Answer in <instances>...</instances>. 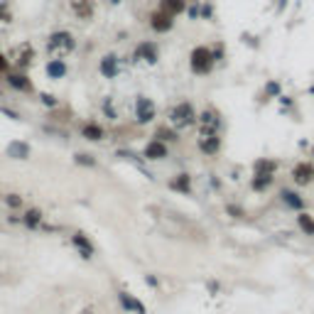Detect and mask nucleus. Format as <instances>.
I'll return each mask as SVG.
<instances>
[{"instance_id":"obj_40","label":"nucleus","mask_w":314,"mask_h":314,"mask_svg":"<svg viewBox=\"0 0 314 314\" xmlns=\"http://www.w3.org/2000/svg\"><path fill=\"white\" fill-rule=\"evenodd\" d=\"M79 314H93V307H84V309H81Z\"/></svg>"},{"instance_id":"obj_24","label":"nucleus","mask_w":314,"mask_h":314,"mask_svg":"<svg viewBox=\"0 0 314 314\" xmlns=\"http://www.w3.org/2000/svg\"><path fill=\"white\" fill-rule=\"evenodd\" d=\"M273 184H275V174H258V172H253V177H250V189L256 194H265Z\"/></svg>"},{"instance_id":"obj_34","label":"nucleus","mask_w":314,"mask_h":314,"mask_svg":"<svg viewBox=\"0 0 314 314\" xmlns=\"http://www.w3.org/2000/svg\"><path fill=\"white\" fill-rule=\"evenodd\" d=\"M13 20V13L8 10V3H0V22H10Z\"/></svg>"},{"instance_id":"obj_20","label":"nucleus","mask_w":314,"mask_h":314,"mask_svg":"<svg viewBox=\"0 0 314 314\" xmlns=\"http://www.w3.org/2000/svg\"><path fill=\"white\" fill-rule=\"evenodd\" d=\"M79 133H81V138L89 140V143H103V140H106V128H103L98 120H84Z\"/></svg>"},{"instance_id":"obj_10","label":"nucleus","mask_w":314,"mask_h":314,"mask_svg":"<svg viewBox=\"0 0 314 314\" xmlns=\"http://www.w3.org/2000/svg\"><path fill=\"white\" fill-rule=\"evenodd\" d=\"M290 177H292L295 186L314 184V162L312 160H299V162H295L292 169H290Z\"/></svg>"},{"instance_id":"obj_36","label":"nucleus","mask_w":314,"mask_h":314,"mask_svg":"<svg viewBox=\"0 0 314 314\" xmlns=\"http://www.w3.org/2000/svg\"><path fill=\"white\" fill-rule=\"evenodd\" d=\"M202 18L204 20H214V5H211V3H204L202 5Z\"/></svg>"},{"instance_id":"obj_38","label":"nucleus","mask_w":314,"mask_h":314,"mask_svg":"<svg viewBox=\"0 0 314 314\" xmlns=\"http://www.w3.org/2000/svg\"><path fill=\"white\" fill-rule=\"evenodd\" d=\"M0 113H3V115H8L10 120H20V113L15 111V108H8V106H0Z\"/></svg>"},{"instance_id":"obj_12","label":"nucleus","mask_w":314,"mask_h":314,"mask_svg":"<svg viewBox=\"0 0 314 314\" xmlns=\"http://www.w3.org/2000/svg\"><path fill=\"white\" fill-rule=\"evenodd\" d=\"M32 64H35V47H32L30 42H22L18 49L13 52L10 67H13V69H22V72H27Z\"/></svg>"},{"instance_id":"obj_23","label":"nucleus","mask_w":314,"mask_h":314,"mask_svg":"<svg viewBox=\"0 0 314 314\" xmlns=\"http://www.w3.org/2000/svg\"><path fill=\"white\" fill-rule=\"evenodd\" d=\"M186 5H189V0H160L157 10H162V13L172 15V18H179V15L186 13Z\"/></svg>"},{"instance_id":"obj_39","label":"nucleus","mask_w":314,"mask_h":314,"mask_svg":"<svg viewBox=\"0 0 314 314\" xmlns=\"http://www.w3.org/2000/svg\"><path fill=\"white\" fill-rule=\"evenodd\" d=\"M145 285H148V287H160V280L155 275H145Z\"/></svg>"},{"instance_id":"obj_37","label":"nucleus","mask_w":314,"mask_h":314,"mask_svg":"<svg viewBox=\"0 0 314 314\" xmlns=\"http://www.w3.org/2000/svg\"><path fill=\"white\" fill-rule=\"evenodd\" d=\"M211 54H214V59H216V64L223 59V54H226V47L223 44H216V47H211Z\"/></svg>"},{"instance_id":"obj_2","label":"nucleus","mask_w":314,"mask_h":314,"mask_svg":"<svg viewBox=\"0 0 314 314\" xmlns=\"http://www.w3.org/2000/svg\"><path fill=\"white\" fill-rule=\"evenodd\" d=\"M214 69H216V59L211 54V47L197 44L189 52V72L194 76H209Z\"/></svg>"},{"instance_id":"obj_32","label":"nucleus","mask_w":314,"mask_h":314,"mask_svg":"<svg viewBox=\"0 0 314 314\" xmlns=\"http://www.w3.org/2000/svg\"><path fill=\"white\" fill-rule=\"evenodd\" d=\"M115 155H118L120 160H130V162H135V167L143 165V157H140V155H135L133 150H115Z\"/></svg>"},{"instance_id":"obj_35","label":"nucleus","mask_w":314,"mask_h":314,"mask_svg":"<svg viewBox=\"0 0 314 314\" xmlns=\"http://www.w3.org/2000/svg\"><path fill=\"white\" fill-rule=\"evenodd\" d=\"M10 69H13V67H10V56L0 52V74H5V72H10Z\"/></svg>"},{"instance_id":"obj_33","label":"nucleus","mask_w":314,"mask_h":314,"mask_svg":"<svg viewBox=\"0 0 314 314\" xmlns=\"http://www.w3.org/2000/svg\"><path fill=\"white\" fill-rule=\"evenodd\" d=\"M39 103H42L44 108H56V106H59L54 93H39Z\"/></svg>"},{"instance_id":"obj_11","label":"nucleus","mask_w":314,"mask_h":314,"mask_svg":"<svg viewBox=\"0 0 314 314\" xmlns=\"http://www.w3.org/2000/svg\"><path fill=\"white\" fill-rule=\"evenodd\" d=\"M277 199H280V204L285 206V209H290V211H304L307 209V199L297 192V189H292V186H282V189H277Z\"/></svg>"},{"instance_id":"obj_1","label":"nucleus","mask_w":314,"mask_h":314,"mask_svg":"<svg viewBox=\"0 0 314 314\" xmlns=\"http://www.w3.org/2000/svg\"><path fill=\"white\" fill-rule=\"evenodd\" d=\"M197 118H199V111L194 108L192 101H177L169 111H167V123L174 130H189L197 128Z\"/></svg>"},{"instance_id":"obj_30","label":"nucleus","mask_w":314,"mask_h":314,"mask_svg":"<svg viewBox=\"0 0 314 314\" xmlns=\"http://www.w3.org/2000/svg\"><path fill=\"white\" fill-rule=\"evenodd\" d=\"M101 113H103V118H108V120H118V111H115V106H113V98H103V101H101Z\"/></svg>"},{"instance_id":"obj_26","label":"nucleus","mask_w":314,"mask_h":314,"mask_svg":"<svg viewBox=\"0 0 314 314\" xmlns=\"http://www.w3.org/2000/svg\"><path fill=\"white\" fill-rule=\"evenodd\" d=\"M277 169H280V162L273 157H258L253 162V172H258V174H277Z\"/></svg>"},{"instance_id":"obj_6","label":"nucleus","mask_w":314,"mask_h":314,"mask_svg":"<svg viewBox=\"0 0 314 314\" xmlns=\"http://www.w3.org/2000/svg\"><path fill=\"white\" fill-rule=\"evenodd\" d=\"M197 125H199V130H209V133H221L223 125H226V120H223L221 111H219L216 106H206V108H202V111H199Z\"/></svg>"},{"instance_id":"obj_31","label":"nucleus","mask_w":314,"mask_h":314,"mask_svg":"<svg viewBox=\"0 0 314 314\" xmlns=\"http://www.w3.org/2000/svg\"><path fill=\"white\" fill-rule=\"evenodd\" d=\"M263 93H265V101H270V98H277V96L282 93V86H280L277 81H268V84H265V89H263Z\"/></svg>"},{"instance_id":"obj_14","label":"nucleus","mask_w":314,"mask_h":314,"mask_svg":"<svg viewBox=\"0 0 314 314\" xmlns=\"http://www.w3.org/2000/svg\"><path fill=\"white\" fill-rule=\"evenodd\" d=\"M69 243L74 245V250L79 253V258L84 260H93L96 256V245L91 243V238L84 233V231H72V236H69Z\"/></svg>"},{"instance_id":"obj_5","label":"nucleus","mask_w":314,"mask_h":314,"mask_svg":"<svg viewBox=\"0 0 314 314\" xmlns=\"http://www.w3.org/2000/svg\"><path fill=\"white\" fill-rule=\"evenodd\" d=\"M3 81H5V86H8L10 91H15V93H35L32 79H30L27 72H22V69H10V72H5V74H3Z\"/></svg>"},{"instance_id":"obj_42","label":"nucleus","mask_w":314,"mask_h":314,"mask_svg":"<svg viewBox=\"0 0 314 314\" xmlns=\"http://www.w3.org/2000/svg\"><path fill=\"white\" fill-rule=\"evenodd\" d=\"M111 3H113V5H118V3H120V0H111Z\"/></svg>"},{"instance_id":"obj_28","label":"nucleus","mask_w":314,"mask_h":314,"mask_svg":"<svg viewBox=\"0 0 314 314\" xmlns=\"http://www.w3.org/2000/svg\"><path fill=\"white\" fill-rule=\"evenodd\" d=\"M74 165L79 167H89V169H96L98 167V157L96 155H91V152H74Z\"/></svg>"},{"instance_id":"obj_17","label":"nucleus","mask_w":314,"mask_h":314,"mask_svg":"<svg viewBox=\"0 0 314 314\" xmlns=\"http://www.w3.org/2000/svg\"><path fill=\"white\" fill-rule=\"evenodd\" d=\"M115 297H118V304H120V309H123V312H128V314H148V307H145L138 297L133 295V292H128V290H118Z\"/></svg>"},{"instance_id":"obj_22","label":"nucleus","mask_w":314,"mask_h":314,"mask_svg":"<svg viewBox=\"0 0 314 314\" xmlns=\"http://www.w3.org/2000/svg\"><path fill=\"white\" fill-rule=\"evenodd\" d=\"M152 138H155V140H162L167 145H177V143L182 140L179 130H174L169 123H160V125L155 128V133H152Z\"/></svg>"},{"instance_id":"obj_9","label":"nucleus","mask_w":314,"mask_h":314,"mask_svg":"<svg viewBox=\"0 0 314 314\" xmlns=\"http://www.w3.org/2000/svg\"><path fill=\"white\" fill-rule=\"evenodd\" d=\"M133 61H138V64H157L160 61V47H157V42H152V39H143L138 47H135V52H133Z\"/></svg>"},{"instance_id":"obj_4","label":"nucleus","mask_w":314,"mask_h":314,"mask_svg":"<svg viewBox=\"0 0 314 314\" xmlns=\"http://www.w3.org/2000/svg\"><path fill=\"white\" fill-rule=\"evenodd\" d=\"M133 115H135V123L138 125H150L157 120V103L145 96V93H138L135 96V108H133Z\"/></svg>"},{"instance_id":"obj_21","label":"nucleus","mask_w":314,"mask_h":314,"mask_svg":"<svg viewBox=\"0 0 314 314\" xmlns=\"http://www.w3.org/2000/svg\"><path fill=\"white\" fill-rule=\"evenodd\" d=\"M98 72H101V76L103 79H118V74H120V59H118V54H103L101 56V61H98Z\"/></svg>"},{"instance_id":"obj_27","label":"nucleus","mask_w":314,"mask_h":314,"mask_svg":"<svg viewBox=\"0 0 314 314\" xmlns=\"http://www.w3.org/2000/svg\"><path fill=\"white\" fill-rule=\"evenodd\" d=\"M0 202L5 204L10 211H20V209H25V197L18 194V192H8V194H0Z\"/></svg>"},{"instance_id":"obj_19","label":"nucleus","mask_w":314,"mask_h":314,"mask_svg":"<svg viewBox=\"0 0 314 314\" xmlns=\"http://www.w3.org/2000/svg\"><path fill=\"white\" fill-rule=\"evenodd\" d=\"M42 223H44V211H42L39 206H27V209H22V214H20V226H25V228H30V231H37Z\"/></svg>"},{"instance_id":"obj_18","label":"nucleus","mask_w":314,"mask_h":314,"mask_svg":"<svg viewBox=\"0 0 314 314\" xmlns=\"http://www.w3.org/2000/svg\"><path fill=\"white\" fill-rule=\"evenodd\" d=\"M44 74H47V79H52V81H61V79H67V74H69V64L61 56H49L47 64H44Z\"/></svg>"},{"instance_id":"obj_13","label":"nucleus","mask_w":314,"mask_h":314,"mask_svg":"<svg viewBox=\"0 0 314 314\" xmlns=\"http://www.w3.org/2000/svg\"><path fill=\"white\" fill-rule=\"evenodd\" d=\"M167 189L174 192V194H182V197H192L194 194V179L189 172H177L167 179Z\"/></svg>"},{"instance_id":"obj_25","label":"nucleus","mask_w":314,"mask_h":314,"mask_svg":"<svg viewBox=\"0 0 314 314\" xmlns=\"http://www.w3.org/2000/svg\"><path fill=\"white\" fill-rule=\"evenodd\" d=\"M295 223H297V228H299V233H304V236L314 238V216L307 211V209H304V211H297Z\"/></svg>"},{"instance_id":"obj_41","label":"nucleus","mask_w":314,"mask_h":314,"mask_svg":"<svg viewBox=\"0 0 314 314\" xmlns=\"http://www.w3.org/2000/svg\"><path fill=\"white\" fill-rule=\"evenodd\" d=\"M309 155H312V162H314V145H312V152H309Z\"/></svg>"},{"instance_id":"obj_3","label":"nucleus","mask_w":314,"mask_h":314,"mask_svg":"<svg viewBox=\"0 0 314 314\" xmlns=\"http://www.w3.org/2000/svg\"><path fill=\"white\" fill-rule=\"evenodd\" d=\"M76 49V37L69 30H56L47 37V54L49 56H64L72 54Z\"/></svg>"},{"instance_id":"obj_29","label":"nucleus","mask_w":314,"mask_h":314,"mask_svg":"<svg viewBox=\"0 0 314 314\" xmlns=\"http://www.w3.org/2000/svg\"><path fill=\"white\" fill-rule=\"evenodd\" d=\"M223 209H226V214H228V216H233V219H245V216H248L245 206H240V204H236V202H228Z\"/></svg>"},{"instance_id":"obj_7","label":"nucleus","mask_w":314,"mask_h":314,"mask_svg":"<svg viewBox=\"0 0 314 314\" xmlns=\"http://www.w3.org/2000/svg\"><path fill=\"white\" fill-rule=\"evenodd\" d=\"M197 148L202 155L206 157H216L223 150V138L221 133H209V130H199V138H197Z\"/></svg>"},{"instance_id":"obj_15","label":"nucleus","mask_w":314,"mask_h":314,"mask_svg":"<svg viewBox=\"0 0 314 314\" xmlns=\"http://www.w3.org/2000/svg\"><path fill=\"white\" fill-rule=\"evenodd\" d=\"M30 155H32V145H30L27 140H22V138H15V140H10V143L5 145V157H8V160L25 162V160H30Z\"/></svg>"},{"instance_id":"obj_16","label":"nucleus","mask_w":314,"mask_h":314,"mask_svg":"<svg viewBox=\"0 0 314 314\" xmlns=\"http://www.w3.org/2000/svg\"><path fill=\"white\" fill-rule=\"evenodd\" d=\"M174 22H177V18H172V15H167V13H162V10H152L148 18V25L152 32H157V35H167L172 27H174Z\"/></svg>"},{"instance_id":"obj_8","label":"nucleus","mask_w":314,"mask_h":314,"mask_svg":"<svg viewBox=\"0 0 314 314\" xmlns=\"http://www.w3.org/2000/svg\"><path fill=\"white\" fill-rule=\"evenodd\" d=\"M140 157H143V162H165L169 157V145L162 143V140L150 138L148 143L143 145V150H140Z\"/></svg>"}]
</instances>
